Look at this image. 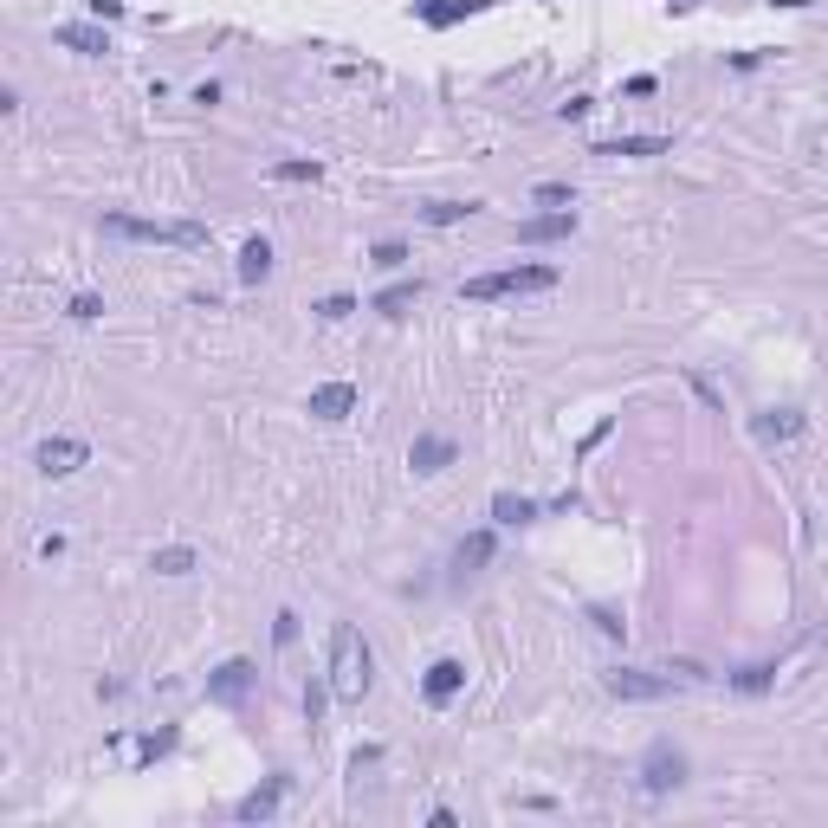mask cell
<instances>
[{
	"mask_svg": "<svg viewBox=\"0 0 828 828\" xmlns=\"http://www.w3.org/2000/svg\"><path fill=\"white\" fill-rule=\"evenodd\" d=\"M414 298H421V279H402V285H389V292L376 298V311H382V317H402Z\"/></svg>",
	"mask_w": 828,
	"mask_h": 828,
	"instance_id": "20",
	"label": "cell"
},
{
	"mask_svg": "<svg viewBox=\"0 0 828 828\" xmlns=\"http://www.w3.org/2000/svg\"><path fill=\"white\" fill-rule=\"evenodd\" d=\"M104 227L123 233V240H156V246H201V240H207V227H195V220H136V214H110Z\"/></svg>",
	"mask_w": 828,
	"mask_h": 828,
	"instance_id": "3",
	"label": "cell"
},
{
	"mask_svg": "<svg viewBox=\"0 0 828 828\" xmlns=\"http://www.w3.org/2000/svg\"><path fill=\"white\" fill-rule=\"evenodd\" d=\"M91 13L98 20H123V0H91Z\"/></svg>",
	"mask_w": 828,
	"mask_h": 828,
	"instance_id": "32",
	"label": "cell"
},
{
	"mask_svg": "<svg viewBox=\"0 0 828 828\" xmlns=\"http://www.w3.org/2000/svg\"><path fill=\"white\" fill-rule=\"evenodd\" d=\"M246 686H253V660H227L207 673V699H220V706H240Z\"/></svg>",
	"mask_w": 828,
	"mask_h": 828,
	"instance_id": "6",
	"label": "cell"
},
{
	"mask_svg": "<svg viewBox=\"0 0 828 828\" xmlns=\"http://www.w3.org/2000/svg\"><path fill=\"white\" fill-rule=\"evenodd\" d=\"M272 175H279V182H317V162H279Z\"/></svg>",
	"mask_w": 828,
	"mask_h": 828,
	"instance_id": "28",
	"label": "cell"
},
{
	"mask_svg": "<svg viewBox=\"0 0 828 828\" xmlns=\"http://www.w3.org/2000/svg\"><path fill=\"white\" fill-rule=\"evenodd\" d=\"M589 156H667V136H615V143H596Z\"/></svg>",
	"mask_w": 828,
	"mask_h": 828,
	"instance_id": "15",
	"label": "cell"
},
{
	"mask_svg": "<svg viewBox=\"0 0 828 828\" xmlns=\"http://www.w3.org/2000/svg\"><path fill=\"white\" fill-rule=\"evenodd\" d=\"M52 39H59L65 52H85V59H104V52H110V39L98 33V26H59Z\"/></svg>",
	"mask_w": 828,
	"mask_h": 828,
	"instance_id": "14",
	"label": "cell"
},
{
	"mask_svg": "<svg viewBox=\"0 0 828 828\" xmlns=\"http://www.w3.org/2000/svg\"><path fill=\"white\" fill-rule=\"evenodd\" d=\"M693 389H699V402H706V408H725V395H719V389H712V382H706V376H693Z\"/></svg>",
	"mask_w": 828,
	"mask_h": 828,
	"instance_id": "31",
	"label": "cell"
},
{
	"mask_svg": "<svg viewBox=\"0 0 828 828\" xmlns=\"http://www.w3.org/2000/svg\"><path fill=\"white\" fill-rule=\"evenodd\" d=\"M589 621H596L602 634H628V621H621L615 609H602V602H596V609H589Z\"/></svg>",
	"mask_w": 828,
	"mask_h": 828,
	"instance_id": "30",
	"label": "cell"
},
{
	"mask_svg": "<svg viewBox=\"0 0 828 828\" xmlns=\"http://www.w3.org/2000/svg\"><path fill=\"white\" fill-rule=\"evenodd\" d=\"M576 233V214H537V220H518V240L524 246H550V240H570Z\"/></svg>",
	"mask_w": 828,
	"mask_h": 828,
	"instance_id": "11",
	"label": "cell"
},
{
	"mask_svg": "<svg viewBox=\"0 0 828 828\" xmlns=\"http://www.w3.org/2000/svg\"><path fill=\"white\" fill-rule=\"evenodd\" d=\"M492 550H499V544H492V531H473V537L460 544V570H479V563H492Z\"/></svg>",
	"mask_w": 828,
	"mask_h": 828,
	"instance_id": "21",
	"label": "cell"
},
{
	"mask_svg": "<svg viewBox=\"0 0 828 828\" xmlns=\"http://www.w3.org/2000/svg\"><path fill=\"white\" fill-rule=\"evenodd\" d=\"M473 7H479V0H414V13H421L427 26H460Z\"/></svg>",
	"mask_w": 828,
	"mask_h": 828,
	"instance_id": "17",
	"label": "cell"
},
{
	"mask_svg": "<svg viewBox=\"0 0 828 828\" xmlns=\"http://www.w3.org/2000/svg\"><path fill=\"white\" fill-rule=\"evenodd\" d=\"M492 518H499V524H531L537 499H524V492H492Z\"/></svg>",
	"mask_w": 828,
	"mask_h": 828,
	"instance_id": "18",
	"label": "cell"
},
{
	"mask_svg": "<svg viewBox=\"0 0 828 828\" xmlns=\"http://www.w3.org/2000/svg\"><path fill=\"white\" fill-rule=\"evenodd\" d=\"M272 641H279V647L298 641V615H292V609H279V621H272Z\"/></svg>",
	"mask_w": 828,
	"mask_h": 828,
	"instance_id": "29",
	"label": "cell"
},
{
	"mask_svg": "<svg viewBox=\"0 0 828 828\" xmlns=\"http://www.w3.org/2000/svg\"><path fill=\"white\" fill-rule=\"evenodd\" d=\"M453 460H460V447H453L447 434H421V440L408 447V466H414L421 479H427V473H447Z\"/></svg>",
	"mask_w": 828,
	"mask_h": 828,
	"instance_id": "8",
	"label": "cell"
},
{
	"mask_svg": "<svg viewBox=\"0 0 828 828\" xmlns=\"http://www.w3.org/2000/svg\"><path fill=\"white\" fill-rule=\"evenodd\" d=\"M266 272H272V246L253 233V240L240 246V285H266Z\"/></svg>",
	"mask_w": 828,
	"mask_h": 828,
	"instance_id": "16",
	"label": "cell"
},
{
	"mask_svg": "<svg viewBox=\"0 0 828 828\" xmlns=\"http://www.w3.org/2000/svg\"><path fill=\"white\" fill-rule=\"evenodd\" d=\"M537 201L544 207H570L576 195H570V182H537Z\"/></svg>",
	"mask_w": 828,
	"mask_h": 828,
	"instance_id": "26",
	"label": "cell"
},
{
	"mask_svg": "<svg viewBox=\"0 0 828 828\" xmlns=\"http://www.w3.org/2000/svg\"><path fill=\"white\" fill-rule=\"evenodd\" d=\"M311 414H317V421H350V414H356V389H350V382H324V389H311Z\"/></svg>",
	"mask_w": 828,
	"mask_h": 828,
	"instance_id": "10",
	"label": "cell"
},
{
	"mask_svg": "<svg viewBox=\"0 0 828 828\" xmlns=\"http://www.w3.org/2000/svg\"><path fill=\"white\" fill-rule=\"evenodd\" d=\"M550 285H557L550 266H505V272L466 279V298H473V305H492V298H524V292H550Z\"/></svg>",
	"mask_w": 828,
	"mask_h": 828,
	"instance_id": "2",
	"label": "cell"
},
{
	"mask_svg": "<svg viewBox=\"0 0 828 828\" xmlns=\"http://www.w3.org/2000/svg\"><path fill=\"white\" fill-rule=\"evenodd\" d=\"M473 214V201H427V220L434 227H453V220H466Z\"/></svg>",
	"mask_w": 828,
	"mask_h": 828,
	"instance_id": "23",
	"label": "cell"
},
{
	"mask_svg": "<svg viewBox=\"0 0 828 828\" xmlns=\"http://www.w3.org/2000/svg\"><path fill=\"white\" fill-rule=\"evenodd\" d=\"M460 686H466V667H460V660H434V667L421 673V693H427V706H447V699L460 693Z\"/></svg>",
	"mask_w": 828,
	"mask_h": 828,
	"instance_id": "9",
	"label": "cell"
},
{
	"mask_svg": "<svg viewBox=\"0 0 828 828\" xmlns=\"http://www.w3.org/2000/svg\"><path fill=\"white\" fill-rule=\"evenodd\" d=\"M72 317H78V324H91V317H104V298H98V292H78V298H72Z\"/></svg>",
	"mask_w": 828,
	"mask_h": 828,
	"instance_id": "27",
	"label": "cell"
},
{
	"mask_svg": "<svg viewBox=\"0 0 828 828\" xmlns=\"http://www.w3.org/2000/svg\"><path fill=\"white\" fill-rule=\"evenodd\" d=\"M609 693H615V699H667L673 680H660V673H641V667H615V673H609Z\"/></svg>",
	"mask_w": 828,
	"mask_h": 828,
	"instance_id": "7",
	"label": "cell"
},
{
	"mask_svg": "<svg viewBox=\"0 0 828 828\" xmlns=\"http://www.w3.org/2000/svg\"><path fill=\"white\" fill-rule=\"evenodd\" d=\"M770 680H777V667H770V660H757V667H738V673H731V686H738V693H764Z\"/></svg>",
	"mask_w": 828,
	"mask_h": 828,
	"instance_id": "22",
	"label": "cell"
},
{
	"mask_svg": "<svg viewBox=\"0 0 828 828\" xmlns=\"http://www.w3.org/2000/svg\"><path fill=\"white\" fill-rule=\"evenodd\" d=\"M85 460H91V447H85V440H65V434L59 440H39V453H33V466L46 479H72Z\"/></svg>",
	"mask_w": 828,
	"mask_h": 828,
	"instance_id": "5",
	"label": "cell"
},
{
	"mask_svg": "<svg viewBox=\"0 0 828 828\" xmlns=\"http://www.w3.org/2000/svg\"><path fill=\"white\" fill-rule=\"evenodd\" d=\"M350 311H356V298H350V292H337V298H324V305H317V317H330V324H343Z\"/></svg>",
	"mask_w": 828,
	"mask_h": 828,
	"instance_id": "25",
	"label": "cell"
},
{
	"mask_svg": "<svg viewBox=\"0 0 828 828\" xmlns=\"http://www.w3.org/2000/svg\"><path fill=\"white\" fill-rule=\"evenodd\" d=\"M369 259H376L382 272H395V266H402V259H408V246H402V240H382V246H376V253H369Z\"/></svg>",
	"mask_w": 828,
	"mask_h": 828,
	"instance_id": "24",
	"label": "cell"
},
{
	"mask_svg": "<svg viewBox=\"0 0 828 828\" xmlns=\"http://www.w3.org/2000/svg\"><path fill=\"white\" fill-rule=\"evenodd\" d=\"M641 783H647V790H680V783H686V751H673L667 738H654V744H647V757H641Z\"/></svg>",
	"mask_w": 828,
	"mask_h": 828,
	"instance_id": "4",
	"label": "cell"
},
{
	"mask_svg": "<svg viewBox=\"0 0 828 828\" xmlns=\"http://www.w3.org/2000/svg\"><path fill=\"white\" fill-rule=\"evenodd\" d=\"M279 796H285V777H272L266 790H253V796H240V803H233V816L240 822H266L272 809H279Z\"/></svg>",
	"mask_w": 828,
	"mask_h": 828,
	"instance_id": "12",
	"label": "cell"
},
{
	"mask_svg": "<svg viewBox=\"0 0 828 828\" xmlns=\"http://www.w3.org/2000/svg\"><path fill=\"white\" fill-rule=\"evenodd\" d=\"M369 680H376L369 641L356 634V621H337V628H330V693H337L343 706H356V699L369 693Z\"/></svg>",
	"mask_w": 828,
	"mask_h": 828,
	"instance_id": "1",
	"label": "cell"
},
{
	"mask_svg": "<svg viewBox=\"0 0 828 828\" xmlns=\"http://www.w3.org/2000/svg\"><path fill=\"white\" fill-rule=\"evenodd\" d=\"M149 570H156V576H188V570H195V550H188V544H169V550H156V557H149Z\"/></svg>",
	"mask_w": 828,
	"mask_h": 828,
	"instance_id": "19",
	"label": "cell"
},
{
	"mask_svg": "<svg viewBox=\"0 0 828 828\" xmlns=\"http://www.w3.org/2000/svg\"><path fill=\"white\" fill-rule=\"evenodd\" d=\"M757 440H796V434H803V414H796V408H770V414H757Z\"/></svg>",
	"mask_w": 828,
	"mask_h": 828,
	"instance_id": "13",
	"label": "cell"
}]
</instances>
